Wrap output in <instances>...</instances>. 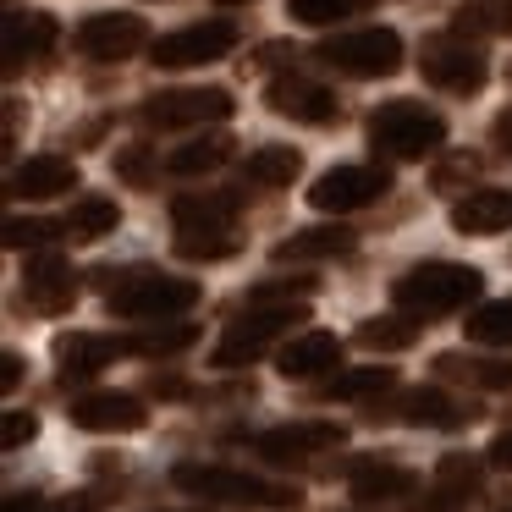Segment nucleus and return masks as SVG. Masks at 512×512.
Returning <instances> with one entry per match:
<instances>
[{
  "mask_svg": "<svg viewBox=\"0 0 512 512\" xmlns=\"http://www.w3.org/2000/svg\"><path fill=\"white\" fill-rule=\"evenodd\" d=\"M276 369L287 380H325L342 369V336L331 331H298L276 347Z\"/></svg>",
  "mask_w": 512,
  "mask_h": 512,
  "instance_id": "nucleus-19",
  "label": "nucleus"
},
{
  "mask_svg": "<svg viewBox=\"0 0 512 512\" xmlns=\"http://www.w3.org/2000/svg\"><path fill=\"white\" fill-rule=\"evenodd\" d=\"M452 232L463 237H501L512 232V188H474L452 204Z\"/></svg>",
  "mask_w": 512,
  "mask_h": 512,
  "instance_id": "nucleus-21",
  "label": "nucleus"
},
{
  "mask_svg": "<svg viewBox=\"0 0 512 512\" xmlns=\"http://www.w3.org/2000/svg\"><path fill=\"white\" fill-rule=\"evenodd\" d=\"M485 292V276L474 265H452V259H424V265L402 270L391 281V303L413 320H441V314H457L468 303H479Z\"/></svg>",
  "mask_w": 512,
  "mask_h": 512,
  "instance_id": "nucleus-3",
  "label": "nucleus"
},
{
  "mask_svg": "<svg viewBox=\"0 0 512 512\" xmlns=\"http://www.w3.org/2000/svg\"><path fill=\"white\" fill-rule=\"evenodd\" d=\"M347 441L342 424H314V419H292V424H270V430L254 435V457L276 468H303L314 463L320 452H336Z\"/></svg>",
  "mask_w": 512,
  "mask_h": 512,
  "instance_id": "nucleus-11",
  "label": "nucleus"
},
{
  "mask_svg": "<svg viewBox=\"0 0 512 512\" xmlns=\"http://www.w3.org/2000/svg\"><path fill=\"white\" fill-rule=\"evenodd\" d=\"M127 347L116 336H100V331H72V336H56V369L61 380H94L105 364H116Z\"/></svg>",
  "mask_w": 512,
  "mask_h": 512,
  "instance_id": "nucleus-22",
  "label": "nucleus"
},
{
  "mask_svg": "<svg viewBox=\"0 0 512 512\" xmlns=\"http://www.w3.org/2000/svg\"><path fill=\"white\" fill-rule=\"evenodd\" d=\"M413 336H419V320H413V314H380V320L358 325L353 342L369 347V353H408Z\"/></svg>",
  "mask_w": 512,
  "mask_h": 512,
  "instance_id": "nucleus-32",
  "label": "nucleus"
},
{
  "mask_svg": "<svg viewBox=\"0 0 512 512\" xmlns=\"http://www.w3.org/2000/svg\"><path fill=\"white\" fill-rule=\"evenodd\" d=\"M265 105L287 122H303V127H331L342 122V100H336L325 83L303 78V72H281V78L265 83Z\"/></svg>",
  "mask_w": 512,
  "mask_h": 512,
  "instance_id": "nucleus-13",
  "label": "nucleus"
},
{
  "mask_svg": "<svg viewBox=\"0 0 512 512\" xmlns=\"http://www.w3.org/2000/svg\"><path fill=\"white\" fill-rule=\"evenodd\" d=\"M353 248L358 237L347 226H303V232L281 237L270 254H276V265H303V259H347Z\"/></svg>",
  "mask_w": 512,
  "mask_h": 512,
  "instance_id": "nucleus-25",
  "label": "nucleus"
},
{
  "mask_svg": "<svg viewBox=\"0 0 512 512\" xmlns=\"http://www.w3.org/2000/svg\"><path fill=\"white\" fill-rule=\"evenodd\" d=\"M116 177L122 182H133V188H149V182L160 177V160L149 155V144H127V149H116Z\"/></svg>",
  "mask_w": 512,
  "mask_h": 512,
  "instance_id": "nucleus-38",
  "label": "nucleus"
},
{
  "mask_svg": "<svg viewBox=\"0 0 512 512\" xmlns=\"http://www.w3.org/2000/svg\"><path fill=\"white\" fill-rule=\"evenodd\" d=\"M149 397L177 402V397H188V386H182V375H166V380H149Z\"/></svg>",
  "mask_w": 512,
  "mask_h": 512,
  "instance_id": "nucleus-45",
  "label": "nucleus"
},
{
  "mask_svg": "<svg viewBox=\"0 0 512 512\" xmlns=\"http://www.w3.org/2000/svg\"><path fill=\"white\" fill-rule=\"evenodd\" d=\"M72 303H78V270H72V259L61 254V248H39V254H28L23 265V309L39 314V320H56V314H67Z\"/></svg>",
  "mask_w": 512,
  "mask_h": 512,
  "instance_id": "nucleus-9",
  "label": "nucleus"
},
{
  "mask_svg": "<svg viewBox=\"0 0 512 512\" xmlns=\"http://www.w3.org/2000/svg\"><path fill=\"white\" fill-rule=\"evenodd\" d=\"M193 342H199V325H182V320H166V325H149V331L122 336V347L138 353V358H171V353H188Z\"/></svg>",
  "mask_w": 512,
  "mask_h": 512,
  "instance_id": "nucleus-31",
  "label": "nucleus"
},
{
  "mask_svg": "<svg viewBox=\"0 0 512 512\" xmlns=\"http://www.w3.org/2000/svg\"><path fill=\"white\" fill-rule=\"evenodd\" d=\"M100 281H105V309L116 314V320H155V325H166V320H177V314H188L193 303H199V281H188V276H171V270H149V265H138V270H100Z\"/></svg>",
  "mask_w": 512,
  "mask_h": 512,
  "instance_id": "nucleus-2",
  "label": "nucleus"
},
{
  "mask_svg": "<svg viewBox=\"0 0 512 512\" xmlns=\"http://www.w3.org/2000/svg\"><path fill=\"white\" fill-rule=\"evenodd\" d=\"M391 193V171L386 166H331L325 177H314L309 188V204L320 215H353V210H369Z\"/></svg>",
  "mask_w": 512,
  "mask_h": 512,
  "instance_id": "nucleus-10",
  "label": "nucleus"
},
{
  "mask_svg": "<svg viewBox=\"0 0 512 512\" xmlns=\"http://www.w3.org/2000/svg\"><path fill=\"white\" fill-rule=\"evenodd\" d=\"M6 512H94L89 496H61V501H45V496H12Z\"/></svg>",
  "mask_w": 512,
  "mask_h": 512,
  "instance_id": "nucleus-39",
  "label": "nucleus"
},
{
  "mask_svg": "<svg viewBox=\"0 0 512 512\" xmlns=\"http://www.w3.org/2000/svg\"><path fill=\"white\" fill-rule=\"evenodd\" d=\"M67 413L89 435H133L149 424L144 397H133V391H83V397H72Z\"/></svg>",
  "mask_w": 512,
  "mask_h": 512,
  "instance_id": "nucleus-16",
  "label": "nucleus"
},
{
  "mask_svg": "<svg viewBox=\"0 0 512 512\" xmlns=\"http://www.w3.org/2000/svg\"><path fill=\"white\" fill-rule=\"evenodd\" d=\"M72 188H78V160H67V155H28L12 171L17 199H61Z\"/></svg>",
  "mask_w": 512,
  "mask_h": 512,
  "instance_id": "nucleus-23",
  "label": "nucleus"
},
{
  "mask_svg": "<svg viewBox=\"0 0 512 512\" xmlns=\"http://www.w3.org/2000/svg\"><path fill=\"white\" fill-rule=\"evenodd\" d=\"M490 138H496V149H501V155H512V105L496 116V122H490Z\"/></svg>",
  "mask_w": 512,
  "mask_h": 512,
  "instance_id": "nucleus-44",
  "label": "nucleus"
},
{
  "mask_svg": "<svg viewBox=\"0 0 512 512\" xmlns=\"http://www.w3.org/2000/svg\"><path fill=\"white\" fill-rule=\"evenodd\" d=\"M314 61L342 72V78L375 83L402 67V39H397V28H347V34H325L314 45Z\"/></svg>",
  "mask_w": 512,
  "mask_h": 512,
  "instance_id": "nucleus-6",
  "label": "nucleus"
},
{
  "mask_svg": "<svg viewBox=\"0 0 512 512\" xmlns=\"http://www.w3.org/2000/svg\"><path fill=\"white\" fill-rule=\"evenodd\" d=\"M369 149L375 160H424L446 144V116L424 100H386L369 111Z\"/></svg>",
  "mask_w": 512,
  "mask_h": 512,
  "instance_id": "nucleus-5",
  "label": "nucleus"
},
{
  "mask_svg": "<svg viewBox=\"0 0 512 512\" xmlns=\"http://www.w3.org/2000/svg\"><path fill=\"white\" fill-rule=\"evenodd\" d=\"M485 490V463L474 452H446L435 463V479L408 512H468V501Z\"/></svg>",
  "mask_w": 512,
  "mask_h": 512,
  "instance_id": "nucleus-15",
  "label": "nucleus"
},
{
  "mask_svg": "<svg viewBox=\"0 0 512 512\" xmlns=\"http://www.w3.org/2000/svg\"><path fill=\"white\" fill-rule=\"evenodd\" d=\"M171 485L188 490V496H199V501H210V507L292 512L303 501V490L287 485V479H265V474H248V468H221V463H177V468H171Z\"/></svg>",
  "mask_w": 512,
  "mask_h": 512,
  "instance_id": "nucleus-1",
  "label": "nucleus"
},
{
  "mask_svg": "<svg viewBox=\"0 0 512 512\" xmlns=\"http://www.w3.org/2000/svg\"><path fill=\"white\" fill-rule=\"evenodd\" d=\"M116 221H122V204L105 199V193H83L67 210V237L72 243H100V237L116 232Z\"/></svg>",
  "mask_w": 512,
  "mask_h": 512,
  "instance_id": "nucleus-30",
  "label": "nucleus"
},
{
  "mask_svg": "<svg viewBox=\"0 0 512 512\" xmlns=\"http://www.w3.org/2000/svg\"><path fill=\"white\" fill-rule=\"evenodd\" d=\"M353 512H364V507H353Z\"/></svg>",
  "mask_w": 512,
  "mask_h": 512,
  "instance_id": "nucleus-48",
  "label": "nucleus"
},
{
  "mask_svg": "<svg viewBox=\"0 0 512 512\" xmlns=\"http://www.w3.org/2000/svg\"><path fill=\"white\" fill-rule=\"evenodd\" d=\"M419 72H424V83L430 89H441V94H457V100H474L479 89L490 83V61H485V50L474 45V39H463V34H435V39H424V50H419Z\"/></svg>",
  "mask_w": 512,
  "mask_h": 512,
  "instance_id": "nucleus-7",
  "label": "nucleus"
},
{
  "mask_svg": "<svg viewBox=\"0 0 512 512\" xmlns=\"http://www.w3.org/2000/svg\"><path fill=\"white\" fill-rule=\"evenodd\" d=\"M347 490H353V501H364V507H386V501H408L413 490H419V474H413L408 463H391V457H353V463L342 468Z\"/></svg>",
  "mask_w": 512,
  "mask_h": 512,
  "instance_id": "nucleus-17",
  "label": "nucleus"
},
{
  "mask_svg": "<svg viewBox=\"0 0 512 512\" xmlns=\"http://www.w3.org/2000/svg\"><path fill=\"white\" fill-rule=\"evenodd\" d=\"M17 386H23V358L6 353L0 358V391H17Z\"/></svg>",
  "mask_w": 512,
  "mask_h": 512,
  "instance_id": "nucleus-43",
  "label": "nucleus"
},
{
  "mask_svg": "<svg viewBox=\"0 0 512 512\" xmlns=\"http://www.w3.org/2000/svg\"><path fill=\"white\" fill-rule=\"evenodd\" d=\"M435 380H457L474 391H512V358H479V353H435Z\"/></svg>",
  "mask_w": 512,
  "mask_h": 512,
  "instance_id": "nucleus-24",
  "label": "nucleus"
},
{
  "mask_svg": "<svg viewBox=\"0 0 512 512\" xmlns=\"http://www.w3.org/2000/svg\"><path fill=\"white\" fill-rule=\"evenodd\" d=\"M232 133L226 127H210V133H199V138H188L182 149H171L166 155V171L171 177H204V171H221L226 160H232Z\"/></svg>",
  "mask_w": 512,
  "mask_h": 512,
  "instance_id": "nucleus-27",
  "label": "nucleus"
},
{
  "mask_svg": "<svg viewBox=\"0 0 512 512\" xmlns=\"http://www.w3.org/2000/svg\"><path fill=\"white\" fill-rule=\"evenodd\" d=\"M463 177H468V182L479 177V160H474V155H452V160H446V166L435 171V188H457Z\"/></svg>",
  "mask_w": 512,
  "mask_h": 512,
  "instance_id": "nucleus-41",
  "label": "nucleus"
},
{
  "mask_svg": "<svg viewBox=\"0 0 512 512\" xmlns=\"http://www.w3.org/2000/svg\"><path fill=\"white\" fill-rule=\"evenodd\" d=\"M452 34L463 39H490V34H512V0H468L452 17Z\"/></svg>",
  "mask_w": 512,
  "mask_h": 512,
  "instance_id": "nucleus-34",
  "label": "nucleus"
},
{
  "mask_svg": "<svg viewBox=\"0 0 512 512\" xmlns=\"http://www.w3.org/2000/svg\"><path fill=\"white\" fill-rule=\"evenodd\" d=\"M232 116V89H160L138 105V122L149 133H177V127H221Z\"/></svg>",
  "mask_w": 512,
  "mask_h": 512,
  "instance_id": "nucleus-8",
  "label": "nucleus"
},
{
  "mask_svg": "<svg viewBox=\"0 0 512 512\" xmlns=\"http://www.w3.org/2000/svg\"><path fill=\"white\" fill-rule=\"evenodd\" d=\"M221 6H248V0H221Z\"/></svg>",
  "mask_w": 512,
  "mask_h": 512,
  "instance_id": "nucleus-47",
  "label": "nucleus"
},
{
  "mask_svg": "<svg viewBox=\"0 0 512 512\" xmlns=\"http://www.w3.org/2000/svg\"><path fill=\"white\" fill-rule=\"evenodd\" d=\"M364 0H287V17L303 28H331L342 23V17H353Z\"/></svg>",
  "mask_w": 512,
  "mask_h": 512,
  "instance_id": "nucleus-37",
  "label": "nucleus"
},
{
  "mask_svg": "<svg viewBox=\"0 0 512 512\" xmlns=\"http://www.w3.org/2000/svg\"><path fill=\"white\" fill-rule=\"evenodd\" d=\"M6 72H23L28 61H45L61 45V23L50 12H6Z\"/></svg>",
  "mask_w": 512,
  "mask_h": 512,
  "instance_id": "nucleus-20",
  "label": "nucleus"
},
{
  "mask_svg": "<svg viewBox=\"0 0 512 512\" xmlns=\"http://www.w3.org/2000/svg\"><path fill=\"white\" fill-rule=\"evenodd\" d=\"M171 226L177 232H237L232 193H182L171 199Z\"/></svg>",
  "mask_w": 512,
  "mask_h": 512,
  "instance_id": "nucleus-26",
  "label": "nucleus"
},
{
  "mask_svg": "<svg viewBox=\"0 0 512 512\" xmlns=\"http://www.w3.org/2000/svg\"><path fill=\"white\" fill-rule=\"evenodd\" d=\"M34 435H39V419H34V413L12 408L6 419H0V446H6V452H17V446H28Z\"/></svg>",
  "mask_w": 512,
  "mask_h": 512,
  "instance_id": "nucleus-40",
  "label": "nucleus"
},
{
  "mask_svg": "<svg viewBox=\"0 0 512 512\" xmlns=\"http://www.w3.org/2000/svg\"><path fill=\"white\" fill-rule=\"evenodd\" d=\"M237 248H243L237 232H177L171 237V254L188 259V265H226V259H237Z\"/></svg>",
  "mask_w": 512,
  "mask_h": 512,
  "instance_id": "nucleus-33",
  "label": "nucleus"
},
{
  "mask_svg": "<svg viewBox=\"0 0 512 512\" xmlns=\"http://www.w3.org/2000/svg\"><path fill=\"white\" fill-rule=\"evenodd\" d=\"M386 419L424 424V430H457V424L474 419V402L452 397L446 386H413V391H397V402L386 408Z\"/></svg>",
  "mask_w": 512,
  "mask_h": 512,
  "instance_id": "nucleus-18",
  "label": "nucleus"
},
{
  "mask_svg": "<svg viewBox=\"0 0 512 512\" xmlns=\"http://www.w3.org/2000/svg\"><path fill=\"white\" fill-rule=\"evenodd\" d=\"M397 380H402L397 369L364 364V369H342L331 386H320V397H331V402H380V397H391V391H397Z\"/></svg>",
  "mask_w": 512,
  "mask_h": 512,
  "instance_id": "nucleus-29",
  "label": "nucleus"
},
{
  "mask_svg": "<svg viewBox=\"0 0 512 512\" xmlns=\"http://www.w3.org/2000/svg\"><path fill=\"white\" fill-rule=\"evenodd\" d=\"M303 177V155L292 144H259L243 160V182L248 188H292Z\"/></svg>",
  "mask_w": 512,
  "mask_h": 512,
  "instance_id": "nucleus-28",
  "label": "nucleus"
},
{
  "mask_svg": "<svg viewBox=\"0 0 512 512\" xmlns=\"http://www.w3.org/2000/svg\"><path fill=\"white\" fill-rule=\"evenodd\" d=\"M237 50V23H226V17H210V23H188L177 28V34L155 39L149 45V61L166 72H182V67H204V61H221Z\"/></svg>",
  "mask_w": 512,
  "mask_h": 512,
  "instance_id": "nucleus-12",
  "label": "nucleus"
},
{
  "mask_svg": "<svg viewBox=\"0 0 512 512\" xmlns=\"http://www.w3.org/2000/svg\"><path fill=\"white\" fill-rule=\"evenodd\" d=\"M72 45H78V56H89V61H127V56H138V50L149 45V23L133 17V12H94V17L78 23Z\"/></svg>",
  "mask_w": 512,
  "mask_h": 512,
  "instance_id": "nucleus-14",
  "label": "nucleus"
},
{
  "mask_svg": "<svg viewBox=\"0 0 512 512\" xmlns=\"http://www.w3.org/2000/svg\"><path fill=\"white\" fill-rule=\"evenodd\" d=\"M0 237H6V248H17V254H39V248H56L61 237H67V221H45V215H12Z\"/></svg>",
  "mask_w": 512,
  "mask_h": 512,
  "instance_id": "nucleus-35",
  "label": "nucleus"
},
{
  "mask_svg": "<svg viewBox=\"0 0 512 512\" xmlns=\"http://www.w3.org/2000/svg\"><path fill=\"white\" fill-rule=\"evenodd\" d=\"M490 463H496V468H512V419H507V430H501L496 435V441H490Z\"/></svg>",
  "mask_w": 512,
  "mask_h": 512,
  "instance_id": "nucleus-42",
  "label": "nucleus"
},
{
  "mask_svg": "<svg viewBox=\"0 0 512 512\" xmlns=\"http://www.w3.org/2000/svg\"><path fill=\"white\" fill-rule=\"evenodd\" d=\"M468 336L479 347H512V298H490L468 314Z\"/></svg>",
  "mask_w": 512,
  "mask_h": 512,
  "instance_id": "nucleus-36",
  "label": "nucleus"
},
{
  "mask_svg": "<svg viewBox=\"0 0 512 512\" xmlns=\"http://www.w3.org/2000/svg\"><path fill=\"white\" fill-rule=\"evenodd\" d=\"M309 325V303H248V314H237L210 347L215 369H254L281 336Z\"/></svg>",
  "mask_w": 512,
  "mask_h": 512,
  "instance_id": "nucleus-4",
  "label": "nucleus"
},
{
  "mask_svg": "<svg viewBox=\"0 0 512 512\" xmlns=\"http://www.w3.org/2000/svg\"><path fill=\"white\" fill-rule=\"evenodd\" d=\"M287 56H292V45H265L254 56V67H276V61H287Z\"/></svg>",
  "mask_w": 512,
  "mask_h": 512,
  "instance_id": "nucleus-46",
  "label": "nucleus"
}]
</instances>
